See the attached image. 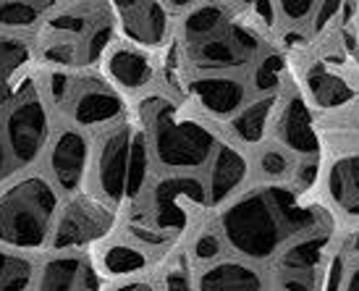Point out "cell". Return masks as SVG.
Instances as JSON below:
<instances>
[{
    "mask_svg": "<svg viewBox=\"0 0 359 291\" xmlns=\"http://www.w3.org/2000/svg\"><path fill=\"white\" fill-rule=\"evenodd\" d=\"M328 234H309L304 239L294 241L291 247L280 252L278 273H302V276H315L323 265L325 247H328Z\"/></svg>",
    "mask_w": 359,
    "mask_h": 291,
    "instance_id": "cell-18",
    "label": "cell"
},
{
    "mask_svg": "<svg viewBox=\"0 0 359 291\" xmlns=\"http://www.w3.org/2000/svg\"><path fill=\"white\" fill-rule=\"evenodd\" d=\"M48 131H50V119L45 102L34 95H19L8 105L6 113V150L11 158L21 165H29L40 158V152L48 144Z\"/></svg>",
    "mask_w": 359,
    "mask_h": 291,
    "instance_id": "cell-4",
    "label": "cell"
},
{
    "mask_svg": "<svg viewBox=\"0 0 359 291\" xmlns=\"http://www.w3.org/2000/svg\"><path fill=\"white\" fill-rule=\"evenodd\" d=\"M147 265H150V257H147V252L137 250L134 244H110L108 250L102 252V271L113 276V278H134V276H140L142 271H147Z\"/></svg>",
    "mask_w": 359,
    "mask_h": 291,
    "instance_id": "cell-23",
    "label": "cell"
},
{
    "mask_svg": "<svg viewBox=\"0 0 359 291\" xmlns=\"http://www.w3.org/2000/svg\"><path fill=\"white\" fill-rule=\"evenodd\" d=\"M344 291H359V265H354L351 273L346 276V281H344Z\"/></svg>",
    "mask_w": 359,
    "mask_h": 291,
    "instance_id": "cell-37",
    "label": "cell"
},
{
    "mask_svg": "<svg viewBox=\"0 0 359 291\" xmlns=\"http://www.w3.org/2000/svg\"><path fill=\"white\" fill-rule=\"evenodd\" d=\"M278 8L286 13V19L289 21H302L315 11V3H280Z\"/></svg>",
    "mask_w": 359,
    "mask_h": 291,
    "instance_id": "cell-34",
    "label": "cell"
},
{
    "mask_svg": "<svg viewBox=\"0 0 359 291\" xmlns=\"http://www.w3.org/2000/svg\"><path fill=\"white\" fill-rule=\"evenodd\" d=\"M87 165H90V140L76 129H63L50 147V171L55 184L63 191H76Z\"/></svg>",
    "mask_w": 359,
    "mask_h": 291,
    "instance_id": "cell-11",
    "label": "cell"
},
{
    "mask_svg": "<svg viewBox=\"0 0 359 291\" xmlns=\"http://www.w3.org/2000/svg\"><path fill=\"white\" fill-rule=\"evenodd\" d=\"M194 291H265V278L250 262H208L194 278Z\"/></svg>",
    "mask_w": 359,
    "mask_h": 291,
    "instance_id": "cell-13",
    "label": "cell"
},
{
    "mask_svg": "<svg viewBox=\"0 0 359 291\" xmlns=\"http://www.w3.org/2000/svg\"><path fill=\"white\" fill-rule=\"evenodd\" d=\"M247 176V161L236 147L223 144L215 155H212V168H210V187L208 202L210 205H220L223 200H229L231 191L239 189V184Z\"/></svg>",
    "mask_w": 359,
    "mask_h": 291,
    "instance_id": "cell-16",
    "label": "cell"
},
{
    "mask_svg": "<svg viewBox=\"0 0 359 291\" xmlns=\"http://www.w3.org/2000/svg\"><path fill=\"white\" fill-rule=\"evenodd\" d=\"M307 90L320 108H339V105H344V102H349L354 97V90H351L349 81L341 79L339 74H333L323 63H315L307 71Z\"/></svg>",
    "mask_w": 359,
    "mask_h": 291,
    "instance_id": "cell-20",
    "label": "cell"
},
{
    "mask_svg": "<svg viewBox=\"0 0 359 291\" xmlns=\"http://www.w3.org/2000/svg\"><path fill=\"white\" fill-rule=\"evenodd\" d=\"M158 291H194V278L184 265H173L163 273V283Z\"/></svg>",
    "mask_w": 359,
    "mask_h": 291,
    "instance_id": "cell-32",
    "label": "cell"
},
{
    "mask_svg": "<svg viewBox=\"0 0 359 291\" xmlns=\"http://www.w3.org/2000/svg\"><path fill=\"white\" fill-rule=\"evenodd\" d=\"M37 265L27 252L0 247V291H32Z\"/></svg>",
    "mask_w": 359,
    "mask_h": 291,
    "instance_id": "cell-21",
    "label": "cell"
},
{
    "mask_svg": "<svg viewBox=\"0 0 359 291\" xmlns=\"http://www.w3.org/2000/svg\"><path fill=\"white\" fill-rule=\"evenodd\" d=\"M32 291H102L90 257L79 252H55L42 262Z\"/></svg>",
    "mask_w": 359,
    "mask_h": 291,
    "instance_id": "cell-10",
    "label": "cell"
},
{
    "mask_svg": "<svg viewBox=\"0 0 359 291\" xmlns=\"http://www.w3.org/2000/svg\"><path fill=\"white\" fill-rule=\"evenodd\" d=\"M58 218V191L42 176L11 184L0 191V244L19 252L45 247Z\"/></svg>",
    "mask_w": 359,
    "mask_h": 291,
    "instance_id": "cell-1",
    "label": "cell"
},
{
    "mask_svg": "<svg viewBox=\"0 0 359 291\" xmlns=\"http://www.w3.org/2000/svg\"><path fill=\"white\" fill-rule=\"evenodd\" d=\"M339 3H323V6H315V11H318L320 16H318V24H315V29H323V27H325V24H328L330 19H333V16H336V13H339Z\"/></svg>",
    "mask_w": 359,
    "mask_h": 291,
    "instance_id": "cell-36",
    "label": "cell"
},
{
    "mask_svg": "<svg viewBox=\"0 0 359 291\" xmlns=\"http://www.w3.org/2000/svg\"><path fill=\"white\" fill-rule=\"evenodd\" d=\"M294 163H291L289 152H283L280 147H268V150L259 155V171H262V176L265 179H286V176H291L294 173Z\"/></svg>",
    "mask_w": 359,
    "mask_h": 291,
    "instance_id": "cell-29",
    "label": "cell"
},
{
    "mask_svg": "<svg viewBox=\"0 0 359 291\" xmlns=\"http://www.w3.org/2000/svg\"><path fill=\"white\" fill-rule=\"evenodd\" d=\"M131 144L134 131L129 123H121L110 129L100 140L95 163H97V187L102 197L110 205H118L126 197V181H129V163H131Z\"/></svg>",
    "mask_w": 359,
    "mask_h": 291,
    "instance_id": "cell-7",
    "label": "cell"
},
{
    "mask_svg": "<svg viewBox=\"0 0 359 291\" xmlns=\"http://www.w3.org/2000/svg\"><path fill=\"white\" fill-rule=\"evenodd\" d=\"M205 202L208 191L197 179L189 176L160 179L150 189V226L170 236L187 229L191 212L200 210Z\"/></svg>",
    "mask_w": 359,
    "mask_h": 291,
    "instance_id": "cell-5",
    "label": "cell"
},
{
    "mask_svg": "<svg viewBox=\"0 0 359 291\" xmlns=\"http://www.w3.org/2000/svg\"><path fill=\"white\" fill-rule=\"evenodd\" d=\"M108 74L126 90H142L152 79V63L144 53L134 48H116L108 55Z\"/></svg>",
    "mask_w": 359,
    "mask_h": 291,
    "instance_id": "cell-19",
    "label": "cell"
},
{
    "mask_svg": "<svg viewBox=\"0 0 359 291\" xmlns=\"http://www.w3.org/2000/svg\"><path fill=\"white\" fill-rule=\"evenodd\" d=\"M218 252H220V241L215 234H200L197 236V241H194V257L200 262H210L212 257H218Z\"/></svg>",
    "mask_w": 359,
    "mask_h": 291,
    "instance_id": "cell-33",
    "label": "cell"
},
{
    "mask_svg": "<svg viewBox=\"0 0 359 291\" xmlns=\"http://www.w3.org/2000/svg\"><path fill=\"white\" fill-rule=\"evenodd\" d=\"M50 11V3H0V27H8V29H24L32 27Z\"/></svg>",
    "mask_w": 359,
    "mask_h": 291,
    "instance_id": "cell-27",
    "label": "cell"
},
{
    "mask_svg": "<svg viewBox=\"0 0 359 291\" xmlns=\"http://www.w3.org/2000/svg\"><path fill=\"white\" fill-rule=\"evenodd\" d=\"M42 58L55 66H76L84 60V40L53 32V37H48L42 45Z\"/></svg>",
    "mask_w": 359,
    "mask_h": 291,
    "instance_id": "cell-26",
    "label": "cell"
},
{
    "mask_svg": "<svg viewBox=\"0 0 359 291\" xmlns=\"http://www.w3.org/2000/svg\"><path fill=\"white\" fill-rule=\"evenodd\" d=\"M113 229V210L105 202L92 197H74L63 205L55 218L50 244L55 252H74L87 247L92 241H100Z\"/></svg>",
    "mask_w": 359,
    "mask_h": 291,
    "instance_id": "cell-6",
    "label": "cell"
},
{
    "mask_svg": "<svg viewBox=\"0 0 359 291\" xmlns=\"http://www.w3.org/2000/svg\"><path fill=\"white\" fill-rule=\"evenodd\" d=\"M259 42L257 34L250 27H231L208 40L194 42L191 48V60L202 71H223V69H239L250 63L257 53Z\"/></svg>",
    "mask_w": 359,
    "mask_h": 291,
    "instance_id": "cell-8",
    "label": "cell"
},
{
    "mask_svg": "<svg viewBox=\"0 0 359 291\" xmlns=\"http://www.w3.org/2000/svg\"><path fill=\"white\" fill-rule=\"evenodd\" d=\"M123 34L137 45L155 48L168 34V11L160 3H118Z\"/></svg>",
    "mask_w": 359,
    "mask_h": 291,
    "instance_id": "cell-12",
    "label": "cell"
},
{
    "mask_svg": "<svg viewBox=\"0 0 359 291\" xmlns=\"http://www.w3.org/2000/svg\"><path fill=\"white\" fill-rule=\"evenodd\" d=\"M142 111L150 121L152 150L160 165L173 171L200 168L215 155V134L205 123L179 116L163 100H147Z\"/></svg>",
    "mask_w": 359,
    "mask_h": 291,
    "instance_id": "cell-3",
    "label": "cell"
},
{
    "mask_svg": "<svg viewBox=\"0 0 359 291\" xmlns=\"http://www.w3.org/2000/svg\"><path fill=\"white\" fill-rule=\"evenodd\" d=\"M6 168H8V150H6V140L0 134V176L6 173Z\"/></svg>",
    "mask_w": 359,
    "mask_h": 291,
    "instance_id": "cell-38",
    "label": "cell"
},
{
    "mask_svg": "<svg viewBox=\"0 0 359 291\" xmlns=\"http://www.w3.org/2000/svg\"><path fill=\"white\" fill-rule=\"evenodd\" d=\"M220 231L236 255L252 262H262L278 255L286 226L280 221V212L270 191L252 189L223 210Z\"/></svg>",
    "mask_w": 359,
    "mask_h": 291,
    "instance_id": "cell-2",
    "label": "cell"
},
{
    "mask_svg": "<svg viewBox=\"0 0 359 291\" xmlns=\"http://www.w3.org/2000/svg\"><path fill=\"white\" fill-rule=\"evenodd\" d=\"M328 191L330 200L346 215L359 218V152L333 163L328 171Z\"/></svg>",
    "mask_w": 359,
    "mask_h": 291,
    "instance_id": "cell-17",
    "label": "cell"
},
{
    "mask_svg": "<svg viewBox=\"0 0 359 291\" xmlns=\"http://www.w3.org/2000/svg\"><path fill=\"white\" fill-rule=\"evenodd\" d=\"M280 74H283V60H280V55L262 58L257 71H255V87H257L259 92H273L278 87Z\"/></svg>",
    "mask_w": 359,
    "mask_h": 291,
    "instance_id": "cell-31",
    "label": "cell"
},
{
    "mask_svg": "<svg viewBox=\"0 0 359 291\" xmlns=\"http://www.w3.org/2000/svg\"><path fill=\"white\" fill-rule=\"evenodd\" d=\"M29 60V48L19 37H0V108L11 102L13 76Z\"/></svg>",
    "mask_w": 359,
    "mask_h": 291,
    "instance_id": "cell-24",
    "label": "cell"
},
{
    "mask_svg": "<svg viewBox=\"0 0 359 291\" xmlns=\"http://www.w3.org/2000/svg\"><path fill=\"white\" fill-rule=\"evenodd\" d=\"M147 179V142L144 137L134 134L131 144V163H129V181H126V194H140Z\"/></svg>",
    "mask_w": 359,
    "mask_h": 291,
    "instance_id": "cell-28",
    "label": "cell"
},
{
    "mask_svg": "<svg viewBox=\"0 0 359 291\" xmlns=\"http://www.w3.org/2000/svg\"><path fill=\"white\" fill-rule=\"evenodd\" d=\"M66 100L71 105V116L79 126H105L123 116L121 97L97 76H81L71 81Z\"/></svg>",
    "mask_w": 359,
    "mask_h": 291,
    "instance_id": "cell-9",
    "label": "cell"
},
{
    "mask_svg": "<svg viewBox=\"0 0 359 291\" xmlns=\"http://www.w3.org/2000/svg\"><path fill=\"white\" fill-rule=\"evenodd\" d=\"M278 140L289 147L291 152L299 155H315L320 147L318 131L312 126V116H309L307 102L299 95L289 97L286 108L278 116Z\"/></svg>",
    "mask_w": 359,
    "mask_h": 291,
    "instance_id": "cell-14",
    "label": "cell"
},
{
    "mask_svg": "<svg viewBox=\"0 0 359 291\" xmlns=\"http://www.w3.org/2000/svg\"><path fill=\"white\" fill-rule=\"evenodd\" d=\"M191 97L212 116H231L241 108L247 97V87L231 76H202L189 84Z\"/></svg>",
    "mask_w": 359,
    "mask_h": 291,
    "instance_id": "cell-15",
    "label": "cell"
},
{
    "mask_svg": "<svg viewBox=\"0 0 359 291\" xmlns=\"http://www.w3.org/2000/svg\"><path fill=\"white\" fill-rule=\"evenodd\" d=\"M110 34H113L110 21H105V19L95 21V24H92V29L84 34V60L95 63V60L100 58L102 53H105V48H108Z\"/></svg>",
    "mask_w": 359,
    "mask_h": 291,
    "instance_id": "cell-30",
    "label": "cell"
},
{
    "mask_svg": "<svg viewBox=\"0 0 359 291\" xmlns=\"http://www.w3.org/2000/svg\"><path fill=\"white\" fill-rule=\"evenodd\" d=\"M273 108H276V95H265V97H259L257 102L247 105L236 119L231 121L233 134H236L241 142L257 144V142L265 137V131H268V121H270Z\"/></svg>",
    "mask_w": 359,
    "mask_h": 291,
    "instance_id": "cell-22",
    "label": "cell"
},
{
    "mask_svg": "<svg viewBox=\"0 0 359 291\" xmlns=\"http://www.w3.org/2000/svg\"><path fill=\"white\" fill-rule=\"evenodd\" d=\"M110 291H158V286L152 281H147V278H123L121 283H116Z\"/></svg>",
    "mask_w": 359,
    "mask_h": 291,
    "instance_id": "cell-35",
    "label": "cell"
},
{
    "mask_svg": "<svg viewBox=\"0 0 359 291\" xmlns=\"http://www.w3.org/2000/svg\"><path fill=\"white\" fill-rule=\"evenodd\" d=\"M223 21H226V13H223L220 6L202 3V6H194V8L187 13V19H184V34H187L191 42L208 40L212 34L223 32Z\"/></svg>",
    "mask_w": 359,
    "mask_h": 291,
    "instance_id": "cell-25",
    "label": "cell"
}]
</instances>
